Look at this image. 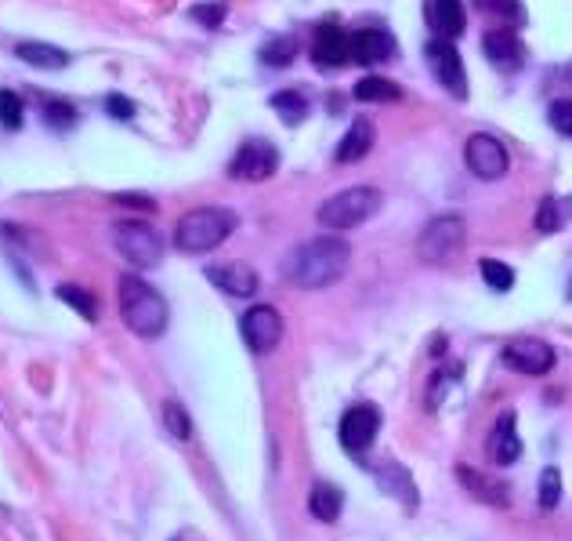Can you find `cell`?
I'll return each mask as SVG.
<instances>
[{
    "label": "cell",
    "instance_id": "obj_1",
    "mask_svg": "<svg viewBox=\"0 0 572 541\" xmlns=\"http://www.w3.org/2000/svg\"><path fill=\"white\" fill-rule=\"evenodd\" d=\"M352 251L341 237H316L286 255L283 277L305 291H323L348 273Z\"/></svg>",
    "mask_w": 572,
    "mask_h": 541
},
{
    "label": "cell",
    "instance_id": "obj_2",
    "mask_svg": "<svg viewBox=\"0 0 572 541\" xmlns=\"http://www.w3.org/2000/svg\"><path fill=\"white\" fill-rule=\"evenodd\" d=\"M121 316H124L127 331H135L138 338H160L167 331V320H171V309H167V298L160 291L146 284L141 277H124L121 280Z\"/></svg>",
    "mask_w": 572,
    "mask_h": 541
},
{
    "label": "cell",
    "instance_id": "obj_3",
    "mask_svg": "<svg viewBox=\"0 0 572 541\" xmlns=\"http://www.w3.org/2000/svg\"><path fill=\"white\" fill-rule=\"evenodd\" d=\"M236 218L232 211L225 207H196V211H185L174 226V247L185 255H207L214 247H221L229 240V233L236 229Z\"/></svg>",
    "mask_w": 572,
    "mask_h": 541
},
{
    "label": "cell",
    "instance_id": "obj_4",
    "mask_svg": "<svg viewBox=\"0 0 572 541\" xmlns=\"http://www.w3.org/2000/svg\"><path fill=\"white\" fill-rule=\"evenodd\" d=\"M380 207V193L369 190V185H352L338 196H330L327 204H319V226L327 229H355L363 226L369 215H377Z\"/></svg>",
    "mask_w": 572,
    "mask_h": 541
},
{
    "label": "cell",
    "instance_id": "obj_5",
    "mask_svg": "<svg viewBox=\"0 0 572 541\" xmlns=\"http://www.w3.org/2000/svg\"><path fill=\"white\" fill-rule=\"evenodd\" d=\"M113 244H116V251H121L127 262L138 266V269L160 266V258H163V237L152 226H146V222H135V218L116 222Z\"/></svg>",
    "mask_w": 572,
    "mask_h": 541
},
{
    "label": "cell",
    "instance_id": "obj_6",
    "mask_svg": "<svg viewBox=\"0 0 572 541\" xmlns=\"http://www.w3.org/2000/svg\"><path fill=\"white\" fill-rule=\"evenodd\" d=\"M464 218L457 215H443L435 222H427L421 240H416V255L424 258V262H449L453 255L464 247Z\"/></svg>",
    "mask_w": 572,
    "mask_h": 541
},
{
    "label": "cell",
    "instance_id": "obj_7",
    "mask_svg": "<svg viewBox=\"0 0 572 541\" xmlns=\"http://www.w3.org/2000/svg\"><path fill=\"white\" fill-rule=\"evenodd\" d=\"M279 168V149L268 143V138H250L240 146V153L229 164V174L240 182H265Z\"/></svg>",
    "mask_w": 572,
    "mask_h": 541
},
{
    "label": "cell",
    "instance_id": "obj_8",
    "mask_svg": "<svg viewBox=\"0 0 572 541\" xmlns=\"http://www.w3.org/2000/svg\"><path fill=\"white\" fill-rule=\"evenodd\" d=\"M424 58H427V66H432V74L438 77V84H443L449 95H457V99L468 95V77H464V63H460L457 48H453V41L435 37L424 48Z\"/></svg>",
    "mask_w": 572,
    "mask_h": 541
},
{
    "label": "cell",
    "instance_id": "obj_9",
    "mask_svg": "<svg viewBox=\"0 0 572 541\" xmlns=\"http://www.w3.org/2000/svg\"><path fill=\"white\" fill-rule=\"evenodd\" d=\"M240 331H243V342L254 352H272L283 338V316L272 309V305H254V309L243 313Z\"/></svg>",
    "mask_w": 572,
    "mask_h": 541
},
{
    "label": "cell",
    "instance_id": "obj_10",
    "mask_svg": "<svg viewBox=\"0 0 572 541\" xmlns=\"http://www.w3.org/2000/svg\"><path fill=\"white\" fill-rule=\"evenodd\" d=\"M377 429H380V410L374 404H355L348 407L341 415V447L344 451H366L369 443H374L377 437Z\"/></svg>",
    "mask_w": 572,
    "mask_h": 541
},
{
    "label": "cell",
    "instance_id": "obj_11",
    "mask_svg": "<svg viewBox=\"0 0 572 541\" xmlns=\"http://www.w3.org/2000/svg\"><path fill=\"white\" fill-rule=\"evenodd\" d=\"M464 160H468L471 174H479L485 182L507 171V149L493 135H471L468 146H464Z\"/></svg>",
    "mask_w": 572,
    "mask_h": 541
},
{
    "label": "cell",
    "instance_id": "obj_12",
    "mask_svg": "<svg viewBox=\"0 0 572 541\" xmlns=\"http://www.w3.org/2000/svg\"><path fill=\"white\" fill-rule=\"evenodd\" d=\"M504 363L522 374H547L554 368V349L540 338H518L504 349Z\"/></svg>",
    "mask_w": 572,
    "mask_h": 541
},
{
    "label": "cell",
    "instance_id": "obj_13",
    "mask_svg": "<svg viewBox=\"0 0 572 541\" xmlns=\"http://www.w3.org/2000/svg\"><path fill=\"white\" fill-rule=\"evenodd\" d=\"M482 52L500 74H515V69H522V63H526V48H522L515 30H490L482 37Z\"/></svg>",
    "mask_w": 572,
    "mask_h": 541
},
{
    "label": "cell",
    "instance_id": "obj_14",
    "mask_svg": "<svg viewBox=\"0 0 572 541\" xmlns=\"http://www.w3.org/2000/svg\"><path fill=\"white\" fill-rule=\"evenodd\" d=\"M312 58H316V66H323V69H341L352 58V37L341 26H333V22H323V26L316 30Z\"/></svg>",
    "mask_w": 572,
    "mask_h": 541
},
{
    "label": "cell",
    "instance_id": "obj_15",
    "mask_svg": "<svg viewBox=\"0 0 572 541\" xmlns=\"http://www.w3.org/2000/svg\"><path fill=\"white\" fill-rule=\"evenodd\" d=\"M207 280L218 291L232 298H250L258 291V273L247 262H221V266H207Z\"/></svg>",
    "mask_w": 572,
    "mask_h": 541
},
{
    "label": "cell",
    "instance_id": "obj_16",
    "mask_svg": "<svg viewBox=\"0 0 572 541\" xmlns=\"http://www.w3.org/2000/svg\"><path fill=\"white\" fill-rule=\"evenodd\" d=\"M396 55V41L385 26H366L352 37V63H363V66H377V63H388Z\"/></svg>",
    "mask_w": 572,
    "mask_h": 541
},
{
    "label": "cell",
    "instance_id": "obj_17",
    "mask_svg": "<svg viewBox=\"0 0 572 541\" xmlns=\"http://www.w3.org/2000/svg\"><path fill=\"white\" fill-rule=\"evenodd\" d=\"M424 19L435 30V37L453 41L464 33V4L460 0H424Z\"/></svg>",
    "mask_w": 572,
    "mask_h": 541
},
{
    "label": "cell",
    "instance_id": "obj_18",
    "mask_svg": "<svg viewBox=\"0 0 572 541\" xmlns=\"http://www.w3.org/2000/svg\"><path fill=\"white\" fill-rule=\"evenodd\" d=\"M493 462L496 465H515L522 454V437L515 429V415H500V421L493 426V440H490Z\"/></svg>",
    "mask_w": 572,
    "mask_h": 541
},
{
    "label": "cell",
    "instance_id": "obj_19",
    "mask_svg": "<svg viewBox=\"0 0 572 541\" xmlns=\"http://www.w3.org/2000/svg\"><path fill=\"white\" fill-rule=\"evenodd\" d=\"M15 55L33 69H66L69 66V52L55 48V44H44V41H22V44H15Z\"/></svg>",
    "mask_w": 572,
    "mask_h": 541
},
{
    "label": "cell",
    "instance_id": "obj_20",
    "mask_svg": "<svg viewBox=\"0 0 572 541\" xmlns=\"http://www.w3.org/2000/svg\"><path fill=\"white\" fill-rule=\"evenodd\" d=\"M341 509H344V494L333 484H316L312 494H308V512H312L319 523H338Z\"/></svg>",
    "mask_w": 572,
    "mask_h": 541
},
{
    "label": "cell",
    "instance_id": "obj_21",
    "mask_svg": "<svg viewBox=\"0 0 572 541\" xmlns=\"http://www.w3.org/2000/svg\"><path fill=\"white\" fill-rule=\"evenodd\" d=\"M369 146H374V124L369 121H352V127H348V135L341 138V146H338V160L341 164H352V160H363L366 153H369Z\"/></svg>",
    "mask_w": 572,
    "mask_h": 541
},
{
    "label": "cell",
    "instance_id": "obj_22",
    "mask_svg": "<svg viewBox=\"0 0 572 541\" xmlns=\"http://www.w3.org/2000/svg\"><path fill=\"white\" fill-rule=\"evenodd\" d=\"M457 476H460V484H468L474 494H479L482 501H490V505H507V487L504 484H493V480H485L479 473H471V469H457Z\"/></svg>",
    "mask_w": 572,
    "mask_h": 541
},
{
    "label": "cell",
    "instance_id": "obj_23",
    "mask_svg": "<svg viewBox=\"0 0 572 541\" xmlns=\"http://www.w3.org/2000/svg\"><path fill=\"white\" fill-rule=\"evenodd\" d=\"M355 99L359 102H396L402 99L399 84H391L385 77H363L359 84H355Z\"/></svg>",
    "mask_w": 572,
    "mask_h": 541
},
{
    "label": "cell",
    "instance_id": "obj_24",
    "mask_svg": "<svg viewBox=\"0 0 572 541\" xmlns=\"http://www.w3.org/2000/svg\"><path fill=\"white\" fill-rule=\"evenodd\" d=\"M77 105L66 99H44V124L55 127V132H69L77 124Z\"/></svg>",
    "mask_w": 572,
    "mask_h": 541
},
{
    "label": "cell",
    "instance_id": "obj_25",
    "mask_svg": "<svg viewBox=\"0 0 572 541\" xmlns=\"http://www.w3.org/2000/svg\"><path fill=\"white\" fill-rule=\"evenodd\" d=\"M55 295L58 298H62L66 305H73V309L83 316V320H88V324H94V320H99V302H94L91 295H88V291H83V288H77V284H58V291H55Z\"/></svg>",
    "mask_w": 572,
    "mask_h": 541
},
{
    "label": "cell",
    "instance_id": "obj_26",
    "mask_svg": "<svg viewBox=\"0 0 572 541\" xmlns=\"http://www.w3.org/2000/svg\"><path fill=\"white\" fill-rule=\"evenodd\" d=\"M272 110H279L286 124H301L308 116V102L301 91H279V95H272Z\"/></svg>",
    "mask_w": 572,
    "mask_h": 541
},
{
    "label": "cell",
    "instance_id": "obj_27",
    "mask_svg": "<svg viewBox=\"0 0 572 541\" xmlns=\"http://www.w3.org/2000/svg\"><path fill=\"white\" fill-rule=\"evenodd\" d=\"M22 113H26V105H22L19 91H11V88L0 91V127H4V132H19Z\"/></svg>",
    "mask_w": 572,
    "mask_h": 541
},
{
    "label": "cell",
    "instance_id": "obj_28",
    "mask_svg": "<svg viewBox=\"0 0 572 541\" xmlns=\"http://www.w3.org/2000/svg\"><path fill=\"white\" fill-rule=\"evenodd\" d=\"M474 8L485 11V15H493V19L511 22V26H518V22L526 19V11H522V0H474Z\"/></svg>",
    "mask_w": 572,
    "mask_h": 541
},
{
    "label": "cell",
    "instance_id": "obj_29",
    "mask_svg": "<svg viewBox=\"0 0 572 541\" xmlns=\"http://www.w3.org/2000/svg\"><path fill=\"white\" fill-rule=\"evenodd\" d=\"M163 426H167V432H171V437H178V440H188V437H193V421H188L185 407L178 404V399H167V404H163Z\"/></svg>",
    "mask_w": 572,
    "mask_h": 541
},
{
    "label": "cell",
    "instance_id": "obj_30",
    "mask_svg": "<svg viewBox=\"0 0 572 541\" xmlns=\"http://www.w3.org/2000/svg\"><path fill=\"white\" fill-rule=\"evenodd\" d=\"M294 55H297V41L294 37H276V41H268L265 48H261V58H265V66H290L294 63Z\"/></svg>",
    "mask_w": 572,
    "mask_h": 541
},
{
    "label": "cell",
    "instance_id": "obj_31",
    "mask_svg": "<svg viewBox=\"0 0 572 541\" xmlns=\"http://www.w3.org/2000/svg\"><path fill=\"white\" fill-rule=\"evenodd\" d=\"M479 269H482V280L493 291H511V288H515V273H511V266L496 262V258H482Z\"/></svg>",
    "mask_w": 572,
    "mask_h": 541
},
{
    "label": "cell",
    "instance_id": "obj_32",
    "mask_svg": "<svg viewBox=\"0 0 572 541\" xmlns=\"http://www.w3.org/2000/svg\"><path fill=\"white\" fill-rule=\"evenodd\" d=\"M562 501V473L558 469H544L540 473V505L544 509H554Z\"/></svg>",
    "mask_w": 572,
    "mask_h": 541
},
{
    "label": "cell",
    "instance_id": "obj_33",
    "mask_svg": "<svg viewBox=\"0 0 572 541\" xmlns=\"http://www.w3.org/2000/svg\"><path fill=\"white\" fill-rule=\"evenodd\" d=\"M551 127L558 135H565V138H572V99H558V102H551Z\"/></svg>",
    "mask_w": 572,
    "mask_h": 541
},
{
    "label": "cell",
    "instance_id": "obj_34",
    "mask_svg": "<svg viewBox=\"0 0 572 541\" xmlns=\"http://www.w3.org/2000/svg\"><path fill=\"white\" fill-rule=\"evenodd\" d=\"M193 19L204 22L207 30H218L221 19H225V4H221V0H218V4H199V8H193Z\"/></svg>",
    "mask_w": 572,
    "mask_h": 541
},
{
    "label": "cell",
    "instance_id": "obj_35",
    "mask_svg": "<svg viewBox=\"0 0 572 541\" xmlns=\"http://www.w3.org/2000/svg\"><path fill=\"white\" fill-rule=\"evenodd\" d=\"M558 226H562V218H558V204H554V200H544L540 215H536V229H540V233H554Z\"/></svg>",
    "mask_w": 572,
    "mask_h": 541
},
{
    "label": "cell",
    "instance_id": "obj_36",
    "mask_svg": "<svg viewBox=\"0 0 572 541\" xmlns=\"http://www.w3.org/2000/svg\"><path fill=\"white\" fill-rule=\"evenodd\" d=\"M105 113H110L113 121H130V116H135V102L124 95H110L105 99Z\"/></svg>",
    "mask_w": 572,
    "mask_h": 541
},
{
    "label": "cell",
    "instance_id": "obj_37",
    "mask_svg": "<svg viewBox=\"0 0 572 541\" xmlns=\"http://www.w3.org/2000/svg\"><path fill=\"white\" fill-rule=\"evenodd\" d=\"M569 302H572V280H569Z\"/></svg>",
    "mask_w": 572,
    "mask_h": 541
}]
</instances>
